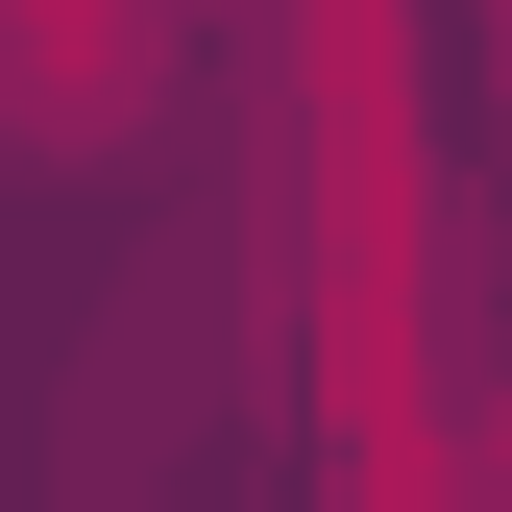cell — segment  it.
Instances as JSON below:
<instances>
[{
	"label": "cell",
	"instance_id": "1",
	"mask_svg": "<svg viewBox=\"0 0 512 512\" xmlns=\"http://www.w3.org/2000/svg\"><path fill=\"white\" fill-rule=\"evenodd\" d=\"M147 0H0V147H98V122H147Z\"/></svg>",
	"mask_w": 512,
	"mask_h": 512
}]
</instances>
